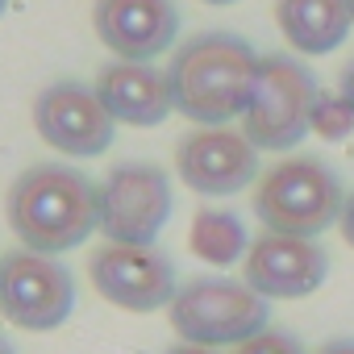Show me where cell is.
I'll return each instance as SVG.
<instances>
[{
	"label": "cell",
	"mask_w": 354,
	"mask_h": 354,
	"mask_svg": "<svg viewBox=\"0 0 354 354\" xmlns=\"http://www.w3.org/2000/svg\"><path fill=\"white\" fill-rule=\"evenodd\" d=\"M317 354H354V337H333V342H325Z\"/></svg>",
	"instance_id": "20"
},
{
	"label": "cell",
	"mask_w": 354,
	"mask_h": 354,
	"mask_svg": "<svg viewBox=\"0 0 354 354\" xmlns=\"http://www.w3.org/2000/svg\"><path fill=\"white\" fill-rule=\"evenodd\" d=\"M92 26L117 59L154 63V55H167L180 34V9L175 0H96Z\"/></svg>",
	"instance_id": "12"
},
{
	"label": "cell",
	"mask_w": 354,
	"mask_h": 354,
	"mask_svg": "<svg viewBox=\"0 0 354 354\" xmlns=\"http://www.w3.org/2000/svg\"><path fill=\"white\" fill-rule=\"evenodd\" d=\"M0 354H13V346H9V342H5V337H0Z\"/></svg>",
	"instance_id": "22"
},
{
	"label": "cell",
	"mask_w": 354,
	"mask_h": 354,
	"mask_svg": "<svg viewBox=\"0 0 354 354\" xmlns=\"http://www.w3.org/2000/svg\"><path fill=\"white\" fill-rule=\"evenodd\" d=\"M329 275V254L313 238L263 234L246 250V283L267 300H300L313 296Z\"/></svg>",
	"instance_id": "11"
},
{
	"label": "cell",
	"mask_w": 354,
	"mask_h": 354,
	"mask_svg": "<svg viewBox=\"0 0 354 354\" xmlns=\"http://www.w3.org/2000/svg\"><path fill=\"white\" fill-rule=\"evenodd\" d=\"M337 92H342V96L350 100V109H354V59L342 67V88H337Z\"/></svg>",
	"instance_id": "19"
},
{
	"label": "cell",
	"mask_w": 354,
	"mask_h": 354,
	"mask_svg": "<svg viewBox=\"0 0 354 354\" xmlns=\"http://www.w3.org/2000/svg\"><path fill=\"white\" fill-rule=\"evenodd\" d=\"M238 354H304V346L288 333V329H263V333H254V337H246L242 346H238Z\"/></svg>",
	"instance_id": "17"
},
{
	"label": "cell",
	"mask_w": 354,
	"mask_h": 354,
	"mask_svg": "<svg viewBox=\"0 0 354 354\" xmlns=\"http://www.w3.org/2000/svg\"><path fill=\"white\" fill-rule=\"evenodd\" d=\"M308 129H313L317 138L342 142V138L354 129V109H350V100H346L342 92H321L317 104H313V121H308Z\"/></svg>",
	"instance_id": "16"
},
{
	"label": "cell",
	"mask_w": 354,
	"mask_h": 354,
	"mask_svg": "<svg viewBox=\"0 0 354 354\" xmlns=\"http://www.w3.org/2000/svg\"><path fill=\"white\" fill-rule=\"evenodd\" d=\"M96 96H100V104L109 109L113 121H125V125H138V129L162 125L175 109L167 71H158L154 63L113 59L96 80Z\"/></svg>",
	"instance_id": "13"
},
{
	"label": "cell",
	"mask_w": 354,
	"mask_h": 354,
	"mask_svg": "<svg viewBox=\"0 0 354 354\" xmlns=\"http://www.w3.org/2000/svg\"><path fill=\"white\" fill-rule=\"evenodd\" d=\"M88 279L92 288L125 308V313H154L175 300L180 279H175V263L158 246H125L109 242L88 259Z\"/></svg>",
	"instance_id": "8"
},
{
	"label": "cell",
	"mask_w": 354,
	"mask_h": 354,
	"mask_svg": "<svg viewBox=\"0 0 354 354\" xmlns=\"http://www.w3.org/2000/svg\"><path fill=\"white\" fill-rule=\"evenodd\" d=\"M321 88L296 55H263L254 96L242 113V133L254 150H292L313 121Z\"/></svg>",
	"instance_id": "5"
},
{
	"label": "cell",
	"mask_w": 354,
	"mask_h": 354,
	"mask_svg": "<svg viewBox=\"0 0 354 354\" xmlns=\"http://www.w3.org/2000/svg\"><path fill=\"white\" fill-rule=\"evenodd\" d=\"M346 205L342 180L329 162L313 154H292L275 162L254 192V217L271 234L292 238H317L329 225H337V213Z\"/></svg>",
	"instance_id": "3"
},
{
	"label": "cell",
	"mask_w": 354,
	"mask_h": 354,
	"mask_svg": "<svg viewBox=\"0 0 354 354\" xmlns=\"http://www.w3.org/2000/svg\"><path fill=\"white\" fill-rule=\"evenodd\" d=\"M275 21L292 50L300 55H329L350 38L354 0H279Z\"/></svg>",
	"instance_id": "14"
},
{
	"label": "cell",
	"mask_w": 354,
	"mask_h": 354,
	"mask_svg": "<svg viewBox=\"0 0 354 354\" xmlns=\"http://www.w3.org/2000/svg\"><path fill=\"white\" fill-rule=\"evenodd\" d=\"M5 9H9V0H0V13H5Z\"/></svg>",
	"instance_id": "24"
},
{
	"label": "cell",
	"mask_w": 354,
	"mask_h": 354,
	"mask_svg": "<svg viewBox=\"0 0 354 354\" xmlns=\"http://www.w3.org/2000/svg\"><path fill=\"white\" fill-rule=\"evenodd\" d=\"M75 308L71 271L55 254L9 250L0 254V313L17 329H59Z\"/></svg>",
	"instance_id": "7"
},
{
	"label": "cell",
	"mask_w": 354,
	"mask_h": 354,
	"mask_svg": "<svg viewBox=\"0 0 354 354\" xmlns=\"http://www.w3.org/2000/svg\"><path fill=\"white\" fill-rule=\"evenodd\" d=\"M259 67H263V55L246 38L225 30L196 34L171 55V67H167L171 100L196 125L242 121L259 84Z\"/></svg>",
	"instance_id": "2"
},
{
	"label": "cell",
	"mask_w": 354,
	"mask_h": 354,
	"mask_svg": "<svg viewBox=\"0 0 354 354\" xmlns=\"http://www.w3.org/2000/svg\"><path fill=\"white\" fill-rule=\"evenodd\" d=\"M271 321L267 296H259L250 283L238 279H192L171 300V329L180 342L196 346H242L246 337L263 333Z\"/></svg>",
	"instance_id": "4"
},
{
	"label": "cell",
	"mask_w": 354,
	"mask_h": 354,
	"mask_svg": "<svg viewBox=\"0 0 354 354\" xmlns=\"http://www.w3.org/2000/svg\"><path fill=\"white\" fill-rule=\"evenodd\" d=\"M171 217V184L162 167L129 158L100 184V234L125 246H154Z\"/></svg>",
	"instance_id": "6"
},
{
	"label": "cell",
	"mask_w": 354,
	"mask_h": 354,
	"mask_svg": "<svg viewBox=\"0 0 354 354\" xmlns=\"http://www.w3.org/2000/svg\"><path fill=\"white\" fill-rule=\"evenodd\" d=\"M337 230H342L346 246H354V192L346 196V205H342V213H337Z\"/></svg>",
	"instance_id": "18"
},
{
	"label": "cell",
	"mask_w": 354,
	"mask_h": 354,
	"mask_svg": "<svg viewBox=\"0 0 354 354\" xmlns=\"http://www.w3.org/2000/svg\"><path fill=\"white\" fill-rule=\"evenodd\" d=\"M180 180L201 196H234L254 184L259 175V150L242 129L225 125H201L175 150Z\"/></svg>",
	"instance_id": "10"
},
{
	"label": "cell",
	"mask_w": 354,
	"mask_h": 354,
	"mask_svg": "<svg viewBox=\"0 0 354 354\" xmlns=\"http://www.w3.org/2000/svg\"><path fill=\"white\" fill-rule=\"evenodd\" d=\"M34 129L42 142L71 158H96L113 146V117L100 104L96 88H84L75 80L46 84L34 96Z\"/></svg>",
	"instance_id": "9"
},
{
	"label": "cell",
	"mask_w": 354,
	"mask_h": 354,
	"mask_svg": "<svg viewBox=\"0 0 354 354\" xmlns=\"http://www.w3.org/2000/svg\"><path fill=\"white\" fill-rule=\"evenodd\" d=\"M5 213L26 250L63 254L100 230V184L67 162H34L13 180Z\"/></svg>",
	"instance_id": "1"
},
{
	"label": "cell",
	"mask_w": 354,
	"mask_h": 354,
	"mask_svg": "<svg viewBox=\"0 0 354 354\" xmlns=\"http://www.w3.org/2000/svg\"><path fill=\"white\" fill-rule=\"evenodd\" d=\"M205 5H234V0H205Z\"/></svg>",
	"instance_id": "23"
},
{
	"label": "cell",
	"mask_w": 354,
	"mask_h": 354,
	"mask_svg": "<svg viewBox=\"0 0 354 354\" xmlns=\"http://www.w3.org/2000/svg\"><path fill=\"white\" fill-rule=\"evenodd\" d=\"M188 246H192V254H201L205 263H213V267H230V263H238V259L250 250V238H246V225H242L238 213L201 209L196 221H192Z\"/></svg>",
	"instance_id": "15"
},
{
	"label": "cell",
	"mask_w": 354,
	"mask_h": 354,
	"mask_svg": "<svg viewBox=\"0 0 354 354\" xmlns=\"http://www.w3.org/2000/svg\"><path fill=\"white\" fill-rule=\"evenodd\" d=\"M167 354H217L213 346H196V342H180V346H171Z\"/></svg>",
	"instance_id": "21"
}]
</instances>
